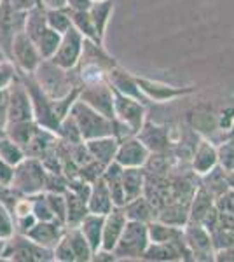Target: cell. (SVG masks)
Segmentation results:
<instances>
[{"label":"cell","mask_w":234,"mask_h":262,"mask_svg":"<svg viewBox=\"0 0 234 262\" xmlns=\"http://www.w3.org/2000/svg\"><path fill=\"white\" fill-rule=\"evenodd\" d=\"M67 221H65V227H77L82 219L89 213L88 212V203L82 196L79 194L67 191Z\"/></svg>","instance_id":"cell-31"},{"label":"cell","mask_w":234,"mask_h":262,"mask_svg":"<svg viewBox=\"0 0 234 262\" xmlns=\"http://www.w3.org/2000/svg\"><path fill=\"white\" fill-rule=\"evenodd\" d=\"M232 124H234V107H227L219 116V128L229 133L232 128Z\"/></svg>","instance_id":"cell-51"},{"label":"cell","mask_w":234,"mask_h":262,"mask_svg":"<svg viewBox=\"0 0 234 262\" xmlns=\"http://www.w3.org/2000/svg\"><path fill=\"white\" fill-rule=\"evenodd\" d=\"M53 255H54V260H58V262H75L74 252H72V247H70V243H69V238H67V234L63 236V238L58 242L56 247L53 248Z\"/></svg>","instance_id":"cell-48"},{"label":"cell","mask_w":234,"mask_h":262,"mask_svg":"<svg viewBox=\"0 0 234 262\" xmlns=\"http://www.w3.org/2000/svg\"><path fill=\"white\" fill-rule=\"evenodd\" d=\"M79 98L101 112L103 116L114 119V90L109 81H95L80 86Z\"/></svg>","instance_id":"cell-10"},{"label":"cell","mask_w":234,"mask_h":262,"mask_svg":"<svg viewBox=\"0 0 234 262\" xmlns=\"http://www.w3.org/2000/svg\"><path fill=\"white\" fill-rule=\"evenodd\" d=\"M7 124V90H0V128Z\"/></svg>","instance_id":"cell-54"},{"label":"cell","mask_w":234,"mask_h":262,"mask_svg":"<svg viewBox=\"0 0 234 262\" xmlns=\"http://www.w3.org/2000/svg\"><path fill=\"white\" fill-rule=\"evenodd\" d=\"M33 42H35L37 49H39L42 60H51L54 56V53H56L59 42H61V33L48 27L37 39H33Z\"/></svg>","instance_id":"cell-37"},{"label":"cell","mask_w":234,"mask_h":262,"mask_svg":"<svg viewBox=\"0 0 234 262\" xmlns=\"http://www.w3.org/2000/svg\"><path fill=\"white\" fill-rule=\"evenodd\" d=\"M46 19H48V27L56 30L58 33H65L72 28V16L70 9L61 7V9H46Z\"/></svg>","instance_id":"cell-40"},{"label":"cell","mask_w":234,"mask_h":262,"mask_svg":"<svg viewBox=\"0 0 234 262\" xmlns=\"http://www.w3.org/2000/svg\"><path fill=\"white\" fill-rule=\"evenodd\" d=\"M122 208H124L127 221H137V222H143V224L152 222L157 215L156 208L151 205V201H148L143 194L138 198H135V200L127 201Z\"/></svg>","instance_id":"cell-28"},{"label":"cell","mask_w":234,"mask_h":262,"mask_svg":"<svg viewBox=\"0 0 234 262\" xmlns=\"http://www.w3.org/2000/svg\"><path fill=\"white\" fill-rule=\"evenodd\" d=\"M86 203H88V212L96 215H107L114 208L112 196H110L107 184H105V180L101 177L91 184V191H89Z\"/></svg>","instance_id":"cell-21"},{"label":"cell","mask_w":234,"mask_h":262,"mask_svg":"<svg viewBox=\"0 0 234 262\" xmlns=\"http://www.w3.org/2000/svg\"><path fill=\"white\" fill-rule=\"evenodd\" d=\"M0 137H4V129L2 128H0Z\"/></svg>","instance_id":"cell-60"},{"label":"cell","mask_w":234,"mask_h":262,"mask_svg":"<svg viewBox=\"0 0 234 262\" xmlns=\"http://www.w3.org/2000/svg\"><path fill=\"white\" fill-rule=\"evenodd\" d=\"M156 219L164 224H169V226L184 227L189 222V205L178 201H168L164 206L157 210Z\"/></svg>","instance_id":"cell-26"},{"label":"cell","mask_w":234,"mask_h":262,"mask_svg":"<svg viewBox=\"0 0 234 262\" xmlns=\"http://www.w3.org/2000/svg\"><path fill=\"white\" fill-rule=\"evenodd\" d=\"M143 185H145L143 168H122V189H124L126 203L142 196Z\"/></svg>","instance_id":"cell-29"},{"label":"cell","mask_w":234,"mask_h":262,"mask_svg":"<svg viewBox=\"0 0 234 262\" xmlns=\"http://www.w3.org/2000/svg\"><path fill=\"white\" fill-rule=\"evenodd\" d=\"M148 227V239L151 243H168V242H178L184 238V227H175L164 224L154 219L152 222L147 224Z\"/></svg>","instance_id":"cell-30"},{"label":"cell","mask_w":234,"mask_h":262,"mask_svg":"<svg viewBox=\"0 0 234 262\" xmlns=\"http://www.w3.org/2000/svg\"><path fill=\"white\" fill-rule=\"evenodd\" d=\"M148 243L151 239H148L147 224L127 221L112 252L117 260H142Z\"/></svg>","instance_id":"cell-4"},{"label":"cell","mask_w":234,"mask_h":262,"mask_svg":"<svg viewBox=\"0 0 234 262\" xmlns=\"http://www.w3.org/2000/svg\"><path fill=\"white\" fill-rule=\"evenodd\" d=\"M101 179L107 184L110 196H112L114 206H124L126 205V198H124V189H122V166L116 161H112L110 164L103 168L101 173Z\"/></svg>","instance_id":"cell-24"},{"label":"cell","mask_w":234,"mask_h":262,"mask_svg":"<svg viewBox=\"0 0 234 262\" xmlns=\"http://www.w3.org/2000/svg\"><path fill=\"white\" fill-rule=\"evenodd\" d=\"M46 192V191H44ZM49 201V206L54 213V219L59 221L61 224H65L67 221V196L65 192H46Z\"/></svg>","instance_id":"cell-45"},{"label":"cell","mask_w":234,"mask_h":262,"mask_svg":"<svg viewBox=\"0 0 234 262\" xmlns=\"http://www.w3.org/2000/svg\"><path fill=\"white\" fill-rule=\"evenodd\" d=\"M65 224H61L59 221H37L35 226L27 232V236L40 247L53 250L59 239L65 236Z\"/></svg>","instance_id":"cell-16"},{"label":"cell","mask_w":234,"mask_h":262,"mask_svg":"<svg viewBox=\"0 0 234 262\" xmlns=\"http://www.w3.org/2000/svg\"><path fill=\"white\" fill-rule=\"evenodd\" d=\"M137 137L143 142V145L151 150V154H161V152H172L173 140L172 129L168 126L154 124V122H143L142 129L137 133Z\"/></svg>","instance_id":"cell-15"},{"label":"cell","mask_w":234,"mask_h":262,"mask_svg":"<svg viewBox=\"0 0 234 262\" xmlns=\"http://www.w3.org/2000/svg\"><path fill=\"white\" fill-rule=\"evenodd\" d=\"M103 221L105 215H96V213H88L82 219V222L79 224V229L84 234V238L88 239V243L91 245L93 252H96L98 248H101V234H103Z\"/></svg>","instance_id":"cell-27"},{"label":"cell","mask_w":234,"mask_h":262,"mask_svg":"<svg viewBox=\"0 0 234 262\" xmlns=\"http://www.w3.org/2000/svg\"><path fill=\"white\" fill-rule=\"evenodd\" d=\"M6 4L16 12H28L35 6H39V0H6Z\"/></svg>","instance_id":"cell-50"},{"label":"cell","mask_w":234,"mask_h":262,"mask_svg":"<svg viewBox=\"0 0 234 262\" xmlns=\"http://www.w3.org/2000/svg\"><path fill=\"white\" fill-rule=\"evenodd\" d=\"M56 135H58L59 140L69 142V143H80V142H84L82 137H80V131L77 128V122L74 121V117H72L70 114L65 117V119H61V122H59Z\"/></svg>","instance_id":"cell-42"},{"label":"cell","mask_w":234,"mask_h":262,"mask_svg":"<svg viewBox=\"0 0 234 262\" xmlns=\"http://www.w3.org/2000/svg\"><path fill=\"white\" fill-rule=\"evenodd\" d=\"M9 60L16 65L19 74H33L37 67H39V63L42 61L35 42L30 39L25 30L18 32L14 35V39H12Z\"/></svg>","instance_id":"cell-6"},{"label":"cell","mask_w":234,"mask_h":262,"mask_svg":"<svg viewBox=\"0 0 234 262\" xmlns=\"http://www.w3.org/2000/svg\"><path fill=\"white\" fill-rule=\"evenodd\" d=\"M14 222H16V232H19V234H27V232L35 226L37 219L33 213H27V215H21V217H16Z\"/></svg>","instance_id":"cell-49"},{"label":"cell","mask_w":234,"mask_h":262,"mask_svg":"<svg viewBox=\"0 0 234 262\" xmlns=\"http://www.w3.org/2000/svg\"><path fill=\"white\" fill-rule=\"evenodd\" d=\"M70 16H72V27H74L84 39L93 40V42H96V44H103V39L98 35L95 21H93L89 11H79V12L70 11Z\"/></svg>","instance_id":"cell-34"},{"label":"cell","mask_w":234,"mask_h":262,"mask_svg":"<svg viewBox=\"0 0 234 262\" xmlns=\"http://www.w3.org/2000/svg\"><path fill=\"white\" fill-rule=\"evenodd\" d=\"M215 260L217 262H234V245L225 247L222 250L215 252Z\"/></svg>","instance_id":"cell-55"},{"label":"cell","mask_w":234,"mask_h":262,"mask_svg":"<svg viewBox=\"0 0 234 262\" xmlns=\"http://www.w3.org/2000/svg\"><path fill=\"white\" fill-rule=\"evenodd\" d=\"M58 140H59V138H58V135L54 133V131L39 126L35 133H33L32 140H30L28 145L25 147V152H27V156L42 159L46 154H49V152L56 147Z\"/></svg>","instance_id":"cell-23"},{"label":"cell","mask_w":234,"mask_h":262,"mask_svg":"<svg viewBox=\"0 0 234 262\" xmlns=\"http://www.w3.org/2000/svg\"><path fill=\"white\" fill-rule=\"evenodd\" d=\"M148 156H151V150L143 145V142L137 135H131V137L119 140L114 161L121 164L122 168H143Z\"/></svg>","instance_id":"cell-12"},{"label":"cell","mask_w":234,"mask_h":262,"mask_svg":"<svg viewBox=\"0 0 234 262\" xmlns=\"http://www.w3.org/2000/svg\"><path fill=\"white\" fill-rule=\"evenodd\" d=\"M46 175H48V170L40 159L27 156L23 161L14 166L9 187L18 196H32V194L44 191Z\"/></svg>","instance_id":"cell-2"},{"label":"cell","mask_w":234,"mask_h":262,"mask_svg":"<svg viewBox=\"0 0 234 262\" xmlns=\"http://www.w3.org/2000/svg\"><path fill=\"white\" fill-rule=\"evenodd\" d=\"M12 173H14V166H11L0 158V185H11Z\"/></svg>","instance_id":"cell-52"},{"label":"cell","mask_w":234,"mask_h":262,"mask_svg":"<svg viewBox=\"0 0 234 262\" xmlns=\"http://www.w3.org/2000/svg\"><path fill=\"white\" fill-rule=\"evenodd\" d=\"M127 222V217L122 206H114L110 212L105 215L103 221V234H101V248L105 250H114L117 239L121 238L122 229Z\"/></svg>","instance_id":"cell-18"},{"label":"cell","mask_w":234,"mask_h":262,"mask_svg":"<svg viewBox=\"0 0 234 262\" xmlns=\"http://www.w3.org/2000/svg\"><path fill=\"white\" fill-rule=\"evenodd\" d=\"M184 239L190 250L193 260H215V248L210 231L199 222H187L184 226Z\"/></svg>","instance_id":"cell-9"},{"label":"cell","mask_w":234,"mask_h":262,"mask_svg":"<svg viewBox=\"0 0 234 262\" xmlns=\"http://www.w3.org/2000/svg\"><path fill=\"white\" fill-rule=\"evenodd\" d=\"M119 140L114 135H107V137H98L93 140H86V147L91 154V158L101 164V166H107L116 159Z\"/></svg>","instance_id":"cell-22"},{"label":"cell","mask_w":234,"mask_h":262,"mask_svg":"<svg viewBox=\"0 0 234 262\" xmlns=\"http://www.w3.org/2000/svg\"><path fill=\"white\" fill-rule=\"evenodd\" d=\"M33 121V107L30 93L21 75L7 88V122Z\"/></svg>","instance_id":"cell-8"},{"label":"cell","mask_w":234,"mask_h":262,"mask_svg":"<svg viewBox=\"0 0 234 262\" xmlns=\"http://www.w3.org/2000/svg\"><path fill=\"white\" fill-rule=\"evenodd\" d=\"M215 206V196L211 194L205 185L199 184L196 189L193 200L189 203V221L190 222H199L205 219V215L210 212Z\"/></svg>","instance_id":"cell-25"},{"label":"cell","mask_w":234,"mask_h":262,"mask_svg":"<svg viewBox=\"0 0 234 262\" xmlns=\"http://www.w3.org/2000/svg\"><path fill=\"white\" fill-rule=\"evenodd\" d=\"M39 2L46 9H61V7H67V0H39Z\"/></svg>","instance_id":"cell-57"},{"label":"cell","mask_w":234,"mask_h":262,"mask_svg":"<svg viewBox=\"0 0 234 262\" xmlns=\"http://www.w3.org/2000/svg\"><path fill=\"white\" fill-rule=\"evenodd\" d=\"M215 206L220 213L225 215V217L234 219V191L232 189H227L225 192L219 194V196L215 198Z\"/></svg>","instance_id":"cell-47"},{"label":"cell","mask_w":234,"mask_h":262,"mask_svg":"<svg viewBox=\"0 0 234 262\" xmlns=\"http://www.w3.org/2000/svg\"><path fill=\"white\" fill-rule=\"evenodd\" d=\"M219 164V156H217V145H214L206 138H199L198 145L193 152L190 158V170H193L198 177L206 175L208 171H211Z\"/></svg>","instance_id":"cell-17"},{"label":"cell","mask_w":234,"mask_h":262,"mask_svg":"<svg viewBox=\"0 0 234 262\" xmlns=\"http://www.w3.org/2000/svg\"><path fill=\"white\" fill-rule=\"evenodd\" d=\"M74 70L61 69L53 60H42L32 75L49 98L58 100L82 86L79 75L74 74Z\"/></svg>","instance_id":"cell-1"},{"label":"cell","mask_w":234,"mask_h":262,"mask_svg":"<svg viewBox=\"0 0 234 262\" xmlns=\"http://www.w3.org/2000/svg\"><path fill=\"white\" fill-rule=\"evenodd\" d=\"M70 116L74 117V121L77 122V128L80 131L82 140H93L98 137H107L112 135L114 128V119L103 116L101 112H98L96 108H93L91 105H88L86 101L77 98L74 101L70 108Z\"/></svg>","instance_id":"cell-3"},{"label":"cell","mask_w":234,"mask_h":262,"mask_svg":"<svg viewBox=\"0 0 234 262\" xmlns=\"http://www.w3.org/2000/svg\"><path fill=\"white\" fill-rule=\"evenodd\" d=\"M19 72L9 58L0 61V90H7L12 82L18 79Z\"/></svg>","instance_id":"cell-46"},{"label":"cell","mask_w":234,"mask_h":262,"mask_svg":"<svg viewBox=\"0 0 234 262\" xmlns=\"http://www.w3.org/2000/svg\"><path fill=\"white\" fill-rule=\"evenodd\" d=\"M143 196L151 201V205L156 208V212L161 208V206H164L168 201H172L168 175L164 177V175H148V173H145Z\"/></svg>","instance_id":"cell-20"},{"label":"cell","mask_w":234,"mask_h":262,"mask_svg":"<svg viewBox=\"0 0 234 262\" xmlns=\"http://www.w3.org/2000/svg\"><path fill=\"white\" fill-rule=\"evenodd\" d=\"M0 259L16 262H51L54 260V255L51 248L40 247L35 242H32L27 234L16 232L6 242Z\"/></svg>","instance_id":"cell-5"},{"label":"cell","mask_w":234,"mask_h":262,"mask_svg":"<svg viewBox=\"0 0 234 262\" xmlns=\"http://www.w3.org/2000/svg\"><path fill=\"white\" fill-rule=\"evenodd\" d=\"M6 53H4V51H2V48H0V61H2V60H6Z\"/></svg>","instance_id":"cell-59"},{"label":"cell","mask_w":234,"mask_h":262,"mask_svg":"<svg viewBox=\"0 0 234 262\" xmlns=\"http://www.w3.org/2000/svg\"><path fill=\"white\" fill-rule=\"evenodd\" d=\"M0 158L6 163H9L11 166H16V164L27 158V154H25V149L19 143L11 140V138L4 133V137H0Z\"/></svg>","instance_id":"cell-39"},{"label":"cell","mask_w":234,"mask_h":262,"mask_svg":"<svg viewBox=\"0 0 234 262\" xmlns=\"http://www.w3.org/2000/svg\"><path fill=\"white\" fill-rule=\"evenodd\" d=\"M67 238H69V243L72 247V252H74L75 262H89L93 260V248L91 245L88 243V239L84 238V234L80 232L79 227H67Z\"/></svg>","instance_id":"cell-32"},{"label":"cell","mask_w":234,"mask_h":262,"mask_svg":"<svg viewBox=\"0 0 234 262\" xmlns=\"http://www.w3.org/2000/svg\"><path fill=\"white\" fill-rule=\"evenodd\" d=\"M16 234V222L14 215H12L11 208L0 201V238L9 239Z\"/></svg>","instance_id":"cell-43"},{"label":"cell","mask_w":234,"mask_h":262,"mask_svg":"<svg viewBox=\"0 0 234 262\" xmlns=\"http://www.w3.org/2000/svg\"><path fill=\"white\" fill-rule=\"evenodd\" d=\"M138 88L142 91V95L145 96L147 101H154V103H164V101H172L180 96L190 95L194 90L193 88H178V86H169V84L159 82V81H151L145 77H137Z\"/></svg>","instance_id":"cell-14"},{"label":"cell","mask_w":234,"mask_h":262,"mask_svg":"<svg viewBox=\"0 0 234 262\" xmlns=\"http://www.w3.org/2000/svg\"><path fill=\"white\" fill-rule=\"evenodd\" d=\"M145 114L147 112H145V103H143V101L114 91V119L124 122L135 135L142 129L143 122L147 121Z\"/></svg>","instance_id":"cell-7"},{"label":"cell","mask_w":234,"mask_h":262,"mask_svg":"<svg viewBox=\"0 0 234 262\" xmlns=\"http://www.w3.org/2000/svg\"><path fill=\"white\" fill-rule=\"evenodd\" d=\"M2 2H4V0H0V6H2Z\"/></svg>","instance_id":"cell-61"},{"label":"cell","mask_w":234,"mask_h":262,"mask_svg":"<svg viewBox=\"0 0 234 262\" xmlns=\"http://www.w3.org/2000/svg\"><path fill=\"white\" fill-rule=\"evenodd\" d=\"M48 28V19H46V7H42L40 4L35 6L33 9L27 12L25 18V32L28 33L30 39H37L42 32Z\"/></svg>","instance_id":"cell-38"},{"label":"cell","mask_w":234,"mask_h":262,"mask_svg":"<svg viewBox=\"0 0 234 262\" xmlns=\"http://www.w3.org/2000/svg\"><path fill=\"white\" fill-rule=\"evenodd\" d=\"M199 184L205 185L208 191H210L217 198L219 194H222V192H225L229 189L227 171H225L222 166H219V164H217L211 171H208L206 175L199 177Z\"/></svg>","instance_id":"cell-36"},{"label":"cell","mask_w":234,"mask_h":262,"mask_svg":"<svg viewBox=\"0 0 234 262\" xmlns=\"http://www.w3.org/2000/svg\"><path fill=\"white\" fill-rule=\"evenodd\" d=\"M28 198H30V201H32V213L35 215L37 221H56L44 191L32 194V196H28Z\"/></svg>","instance_id":"cell-41"},{"label":"cell","mask_w":234,"mask_h":262,"mask_svg":"<svg viewBox=\"0 0 234 262\" xmlns=\"http://www.w3.org/2000/svg\"><path fill=\"white\" fill-rule=\"evenodd\" d=\"M219 156V166H222L225 171L234 170V138H225V142L217 147Z\"/></svg>","instance_id":"cell-44"},{"label":"cell","mask_w":234,"mask_h":262,"mask_svg":"<svg viewBox=\"0 0 234 262\" xmlns=\"http://www.w3.org/2000/svg\"><path fill=\"white\" fill-rule=\"evenodd\" d=\"M107 81L110 86L114 88V91L122 93V95L131 96V98H137L140 101H143V103L147 101V98L142 95V91H140V88H138L137 75L122 70L119 65L112 67V69L107 72Z\"/></svg>","instance_id":"cell-19"},{"label":"cell","mask_w":234,"mask_h":262,"mask_svg":"<svg viewBox=\"0 0 234 262\" xmlns=\"http://www.w3.org/2000/svg\"><path fill=\"white\" fill-rule=\"evenodd\" d=\"M112 11H114V0H95L91 9H89V14H91L93 21H95L96 32L101 39L105 37V32H107Z\"/></svg>","instance_id":"cell-35"},{"label":"cell","mask_w":234,"mask_h":262,"mask_svg":"<svg viewBox=\"0 0 234 262\" xmlns=\"http://www.w3.org/2000/svg\"><path fill=\"white\" fill-rule=\"evenodd\" d=\"M93 260H96V262H114L117 259H116V255H114V252L105 250V248H98V250L93 253Z\"/></svg>","instance_id":"cell-56"},{"label":"cell","mask_w":234,"mask_h":262,"mask_svg":"<svg viewBox=\"0 0 234 262\" xmlns=\"http://www.w3.org/2000/svg\"><path fill=\"white\" fill-rule=\"evenodd\" d=\"M25 18L27 12H16L6 4V0L0 6V48L9 58V51L14 35L21 30H25Z\"/></svg>","instance_id":"cell-13"},{"label":"cell","mask_w":234,"mask_h":262,"mask_svg":"<svg viewBox=\"0 0 234 262\" xmlns=\"http://www.w3.org/2000/svg\"><path fill=\"white\" fill-rule=\"evenodd\" d=\"M84 49V37L75 30L74 27L69 32H65L61 35V42H59L56 53L51 58L58 67L65 70H74L77 69L80 56H82Z\"/></svg>","instance_id":"cell-11"},{"label":"cell","mask_w":234,"mask_h":262,"mask_svg":"<svg viewBox=\"0 0 234 262\" xmlns=\"http://www.w3.org/2000/svg\"><path fill=\"white\" fill-rule=\"evenodd\" d=\"M227 138H234V124H232L231 131H229V133H227Z\"/></svg>","instance_id":"cell-58"},{"label":"cell","mask_w":234,"mask_h":262,"mask_svg":"<svg viewBox=\"0 0 234 262\" xmlns=\"http://www.w3.org/2000/svg\"><path fill=\"white\" fill-rule=\"evenodd\" d=\"M37 128H39V124H37L35 121L7 122L6 128H4V133H6L11 140L19 143V145L25 149V147L28 145V142L32 140V137H33V133L37 131ZM25 154H27V152H25Z\"/></svg>","instance_id":"cell-33"},{"label":"cell","mask_w":234,"mask_h":262,"mask_svg":"<svg viewBox=\"0 0 234 262\" xmlns=\"http://www.w3.org/2000/svg\"><path fill=\"white\" fill-rule=\"evenodd\" d=\"M95 0H67V9H70L72 12H79V11H89Z\"/></svg>","instance_id":"cell-53"}]
</instances>
